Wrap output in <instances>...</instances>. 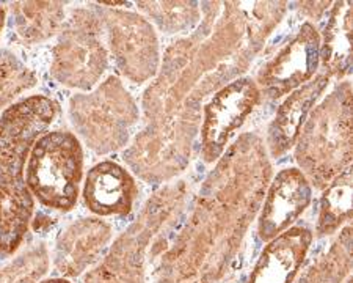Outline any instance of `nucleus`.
<instances>
[{
  "mask_svg": "<svg viewBox=\"0 0 353 283\" xmlns=\"http://www.w3.org/2000/svg\"><path fill=\"white\" fill-rule=\"evenodd\" d=\"M55 115L57 104L43 95L21 99L0 115V257L18 251L26 237L33 214L27 159Z\"/></svg>",
  "mask_w": 353,
  "mask_h": 283,
  "instance_id": "obj_1",
  "label": "nucleus"
},
{
  "mask_svg": "<svg viewBox=\"0 0 353 283\" xmlns=\"http://www.w3.org/2000/svg\"><path fill=\"white\" fill-rule=\"evenodd\" d=\"M83 177L81 142L68 131L44 133L33 144L26 167L32 195L57 211L74 208Z\"/></svg>",
  "mask_w": 353,
  "mask_h": 283,
  "instance_id": "obj_2",
  "label": "nucleus"
},
{
  "mask_svg": "<svg viewBox=\"0 0 353 283\" xmlns=\"http://www.w3.org/2000/svg\"><path fill=\"white\" fill-rule=\"evenodd\" d=\"M71 118L91 148L109 153L128 142L137 109L121 82L110 77L94 93L72 98Z\"/></svg>",
  "mask_w": 353,
  "mask_h": 283,
  "instance_id": "obj_3",
  "label": "nucleus"
},
{
  "mask_svg": "<svg viewBox=\"0 0 353 283\" xmlns=\"http://www.w3.org/2000/svg\"><path fill=\"white\" fill-rule=\"evenodd\" d=\"M107 65L98 24L87 11H77L55 48L52 71L61 84L90 88Z\"/></svg>",
  "mask_w": 353,
  "mask_h": 283,
  "instance_id": "obj_4",
  "label": "nucleus"
},
{
  "mask_svg": "<svg viewBox=\"0 0 353 283\" xmlns=\"http://www.w3.org/2000/svg\"><path fill=\"white\" fill-rule=\"evenodd\" d=\"M112 52L119 70L134 82H143L156 72L159 54L152 27L134 13L110 11L105 16Z\"/></svg>",
  "mask_w": 353,
  "mask_h": 283,
  "instance_id": "obj_5",
  "label": "nucleus"
},
{
  "mask_svg": "<svg viewBox=\"0 0 353 283\" xmlns=\"http://www.w3.org/2000/svg\"><path fill=\"white\" fill-rule=\"evenodd\" d=\"M135 197L134 178L117 162L96 164L85 178V205L99 216H124L132 209Z\"/></svg>",
  "mask_w": 353,
  "mask_h": 283,
  "instance_id": "obj_6",
  "label": "nucleus"
},
{
  "mask_svg": "<svg viewBox=\"0 0 353 283\" xmlns=\"http://www.w3.org/2000/svg\"><path fill=\"white\" fill-rule=\"evenodd\" d=\"M258 99V90L250 81H237L210 101L206 109L203 139L210 155L215 156L234 129L241 126Z\"/></svg>",
  "mask_w": 353,
  "mask_h": 283,
  "instance_id": "obj_7",
  "label": "nucleus"
},
{
  "mask_svg": "<svg viewBox=\"0 0 353 283\" xmlns=\"http://www.w3.org/2000/svg\"><path fill=\"white\" fill-rule=\"evenodd\" d=\"M319 64V37L314 28L306 24L292 43L288 44L267 68L265 85L273 96H281L308 81Z\"/></svg>",
  "mask_w": 353,
  "mask_h": 283,
  "instance_id": "obj_8",
  "label": "nucleus"
},
{
  "mask_svg": "<svg viewBox=\"0 0 353 283\" xmlns=\"http://www.w3.org/2000/svg\"><path fill=\"white\" fill-rule=\"evenodd\" d=\"M110 236V230L99 220H82L68 228L57 247V266L61 273L77 275L93 262Z\"/></svg>",
  "mask_w": 353,
  "mask_h": 283,
  "instance_id": "obj_9",
  "label": "nucleus"
},
{
  "mask_svg": "<svg viewBox=\"0 0 353 283\" xmlns=\"http://www.w3.org/2000/svg\"><path fill=\"white\" fill-rule=\"evenodd\" d=\"M310 188L299 172H283L272 189L267 203L265 220L269 224H284L292 219L308 203Z\"/></svg>",
  "mask_w": 353,
  "mask_h": 283,
  "instance_id": "obj_10",
  "label": "nucleus"
},
{
  "mask_svg": "<svg viewBox=\"0 0 353 283\" xmlns=\"http://www.w3.org/2000/svg\"><path fill=\"white\" fill-rule=\"evenodd\" d=\"M323 84H325V79H319L316 82H311L306 87L299 90V92H295L284 103L272 131V134L275 135V144H278V146L288 148L292 144L310 106L314 103L317 95L322 92Z\"/></svg>",
  "mask_w": 353,
  "mask_h": 283,
  "instance_id": "obj_11",
  "label": "nucleus"
},
{
  "mask_svg": "<svg viewBox=\"0 0 353 283\" xmlns=\"http://www.w3.org/2000/svg\"><path fill=\"white\" fill-rule=\"evenodd\" d=\"M14 22L27 41H39L52 35L61 19L60 3H16Z\"/></svg>",
  "mask_w": 353,
  "mask_h": 283,
  "instance_id": "obj_12",
  "label": "nucleus"
},
{
  "mask_svg": "<svg viewBox=\"0 0 353 283\" xmlns=\"http://www.w3.org/2000/svg\"><path fill=\"white\" fill-rule=\"evenodd\" d=\"M33 84L32 72L8 50H0V110L8 109L16 96Z\"/></svg>",
  "mask_w": 353,
  "mask_h": 283,
  "instance_id": "obj_13",
  "label": "nucleus"
},
{
  "mask_svg": "<svg viewBox=\"0 0 353 283\" xmlns=\"http://www.w3.org/2000/svg\"><path fill=\"white\" fill-rule=\"evenodd\" d=\"M341 19H333L325 35L323 60L333 70L349 65L350 60V8H339Z\"/></svg>",
  "mask_w": 353,
  "mask_h": 283,
  "instance_id": "obj_14",
  "label": "nucleus"
},
{
  "mask_svg": "<svg viewBox=\"0 0 353 283\" xmlns=\"http://www.w3.org/2000/svg\"><path fill=\"white\" fill-rule=\"evenodd\" d=\"M48 257L44 248H35L0 268V283H35L46 273Z\"/></svg>",
  "mask_w": 353,
  "mask_h": 283,
  "instance_id": "obj_15",
  "label": "nucleus"
},
{
  "mask_svg": "<svg viewBox=\"0 0 353 283\" xmlns=\"http://www.w3.org/2000/svg\"><path fill=\"white\" fill-rule=\"evenodd\" d=\"M5 16H7V13H5V8L0 5V35H2V30L5 26Z\"/></svg>",
  "mask_w": 353,
  "mask_h": 283,
  "instance_id": "obj_16",
  "label": "nucleus"
},
{
  "mask_svg": "<svg viewBox=\"0 0 353 283\" xmlns=\"http://www.w3.org/2000/svg\"><path fill=\"white\" fill-rule=\"evenodd\" d=\"M41 283H70V282L61 280V279H54V280H46V282H41Z\"/></svg>",
  "mask_w": 353,
  "mask_h": 283,
  "instance_id": "obj_17",
  "label": "nucleus"
}]
</instances>
